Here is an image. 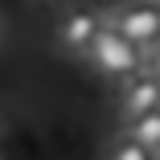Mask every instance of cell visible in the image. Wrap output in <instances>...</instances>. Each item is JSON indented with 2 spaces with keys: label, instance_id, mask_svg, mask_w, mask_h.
<instances>
[{
  "label": "cell",
  "instance_id": "6",
  "mask_svg": "<svg viewBox=\"0 0 160 160\" xmlns=\"http://www.w3.org/2000/svg\"><path fill=\"white\" fill-rule=\"evenodd\" d=\"M107 160H160V156H156L152 148H144L136 136H127V132H123V136H115V140H111Z\"/></svg>",
  "mask_w": 160,
  "mask_h": 160
},
{
  "label": "cell",
  "instance_id": "2",
  "mask_svg": "<svg viewBox=\"0 0 160 160\" xmlns=\"http://www.w3.org/2000/svg\"><path fill=\"white\" fill-rule=\"evenodd\" d=\"M107 21L119 25L140 49L160 45V0H123V4L111 8Z\"/></svg>",
  "mask_w": 160,
  "mask_h": 160
},
{
  "label": "cell",
  "instance_id": "4",
  "mask_svg": "<svg viewBox=\"0 0 160 160\" xmlns=\"http://www.w3.org/2000/svg\"><path fill=\"white\" fill-rule=\"evenodd\" d=\"M156 103H160V78L148 66L136 70L132 78H123V94H119V115L123 119H132V115H140V111H148Z\"/></svg>",
  "mask_w": 160,
  "mask_h": 160
},
{
  "label": "cell",
  "instance_id": "5",
  "mask_svg": "<svg viewBox=\"0 0 160 160\" xmlns=\"http://www.w3.org/2000/svg\"><path fill=\"white\" fill-rule=\"evenodd\" d=\"M123 123H127V127H123L127 136H136L144 148H152V152L160 156V103L148 107V111H140V115H132V119H123Z\"/></svg>",
  "mask_w": 160,
  "mask_h": 160
},
{
  "label": "cell",
  "instance_id": "1",
  "mask_svg": "<svg viewBox=\"0 0 160 160\" xmlns=\"http://www.w3.org/2000/svg\"><path fill=\"white\" fill-rule=\"evenodd\" d=\"M144 53L148 49H140L132 37L123 33L119 25H111L107 17H103V25H99V33H94V41H90V49H86V58L94 62V70H103L107 78H132L136 70H144Z\"/></svg>",
  "mask_w": 160,
  "mask_h": 160
},
{
  "label": "cell",
  "instance_id": "3",
  "mask_svg": "<svg viewBox=\"0 0 160 160\" xmlns=\"http://www.w3.org/2000/svg\"><path fill=\"white\" fill-rule=\"evenodd\" d=\"M99 25H103V17L94 8H82V4L66 8L58 17V45L66 53H86L90 41H94V33H99Z\"/></svg>",
  "mask_w": 160,
  "mask_h": 160
},
{
  "label": "cell",
  "instance_id": "7",
  "mask_svg": "<svg viewBox=\"0 0 160 160\" xmlns=\"http://www.w3.org/2000/svg\"><path fill=\"white\" fill-rule=\"evenodd\" d=\"M144 66H148V70H152V74L160 78V45H152V49L144 53Z\"/></svg>",
  "mask_w": 160,
  "mask_h": 160
}]
</instances>
